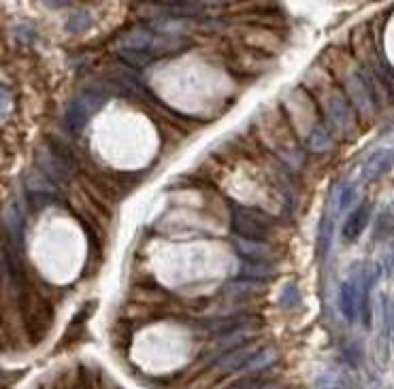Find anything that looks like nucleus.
I'll list each match as a JSON object with an SVG mask.
<instances>
[{
  "mask_svg": "<svg viewBox=\"0 0 394 389\" xmlns=\"http://www.w3.org/2000/svg\"><path fill=\"white\" fill-rule=\"evenodd\" d=\"M233 230L243 240H269L273 234V221L262 211L249 209V207H235Z\"/></svg>",
  "mask_w": 394,
  "mask_h": 389,
  "instance_id": "obj_1",
  "label": "nucleus"
},
{
  "mask_svg": "<svg viewBox=\"0 0 394 389\" xmlns=\"http://www.w3.org/2000/svg\"><path fill=\"white\" fill-rule=\"evenodd\" d=\"M369 217H371V205L369 202H362L360 207H356L354 213L348 217V221L343 224V232H341L343 240L354 243L364 232V228L369 226Z\"/></svg>",
  "mask_w": 394,
  "mask_h": 389,
  "instance_id": "obj_2",
  "label": "nucleus"
},
{
  "mask_svg": "<svg viewBox=\"0 0 394 389\" xmlns=\"http://www.w3.org/2000/svg\"><path fill=\"white\" fill-rule=\"evenodd\" d=\"M394 164V151L390 149H377L367 162H364L362 169V179L364 181H373L390 171V166Z\"/></svg>",
  "mask_w": 394,
  "mask_h": 389,
  "instance_id": "obj_3",
  "label": "nucleus"
},
{
  "mask_svg": "<svg viewBox=\"0 0 394 389\" xmlns=\"http://www.w3.org/2000/svg\"><path fill=\"white\" fill-rule=\"evenodd\" d=\"M339 309L348 321H354L358 315V287L352 281H346L339 290Z\"/></svg>",
  "mask_w": 394,
  "mask_h": 389,
  "instance_id": "obj_4",
  "label": "nucleus"
},
{
  "mask_svg": "<svg viewBox=\"0 0 394 389\" xmlns=\"http://www.w3.org/2000/svg\"><path fill=\"white\" fill-rule=\"evenodd\" d=\"M239 254L247 262H269L271 249L262 245V240H243L239 243Z\"/></svg>",
  "mask_w": 394,
  "mask_h": 389,
  "instance_id": "obj_5",
  "label": "nucleus"
},
{
  "mask_svg": "<svg viewBox=\"0 0 394 389\" xmlns=\"http://www.w3.org/2000/svg\"><path fill=\"white\" fill-rule=\"evenodd\" d=\"M275 272V268L273 266H269V262H265V264H245V268L241 270V274L243 276H254V279H267V276H271Z\"/></svg>",
  "mask_w": 394,
  "mask_h": 389,
  "instance_id": "obj_6",
  "label": "nucleus"
},
{
  "mask_svg": "<svg viewBox=\"0 0 394 389\" xmlns=\"http://www.w3.org/2000/svg\"><path fill=\"white\" fill-rule=\"evenodd\" d=\"M354 200V187H343V191L339 193V209H348Z\"/></svg>",
  "mask_w": 394,
  "mask_h": 389,
  "instance_id": "obj_7",
  "label": "nucleus"
},
{
  "mask_svg": "<svg viewBox=\"0 0 394 389\" xmlns=\"http://www.w3.org/2000/svg\"><path fill=\"white\" fill-rule=\"evenodd\" d=\"M290 302V304H294L296 300H298V292H296V287H288L286 292H284V302Z\"/></svg>",
  "mask_w": 394,
  "mask_h": 389,
  "instance_id": "obj_8",
  "label": "nucleus"
}]
</instances>
